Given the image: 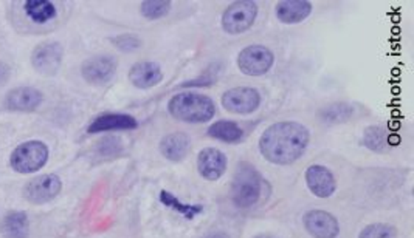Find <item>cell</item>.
I'll use <instances>...</instances> for the list:
<instances>
[{
	"label": "cell",
	"instance_id": "4fadbf2b",
	"mask_svg": "<svg viewBox=\"0 0 414 238\" xmlns=\"http://www.w3.org/2000/svg\"><path fill=\"white\" fill-rule=\"evenodd\" d=\"M197 170L202 178L216 181L227 170V156L217 149L206 147L197 156Z\"/></svg>",
	"mask_w": 414,
	"mask_h": 238
},
{
	"label": "cell",
	"instance_id": "30bf717a",
	"mask_svg": "<svg viewBox=\"0 0 414 238\" xmlns=\"http://www.w3.org/2000/svg\"><path fill=\"white\" fill-rule=\"evenodd\" d=\"M62 183L56 175H42L25 186L24 197L33 204H44L59 195Z\"/></svg>",
	"mask_w": 414,
	"mask_h": 238
},
{
	"label": "cell",
	"instance_id": "2e32d148",
	"mask_svg": "<svg viewBox=\"0 0 414 238\" xmlns=\"http://www.w3.org/2000/svg\"><path fill=\"white\" fill-rule=\"evenodd\" d=\"M138 127V122L132 114L126 113H104L92 122L89 126V133H101L110 132V130H135Z\"/></svg>",
	"mask_w": 414,
	"mask_h": 238
},
{
	"label": "cell",
	"instance_id": "d6986e66",
	"mask_svg": "<svg viewBox=\"0 0 414 238\" xmlns=\"http://www.w3.org/2000/svg\"><path fill=\"white\" fill-rule=\"evenodd\" d=\"M0 232L5 238H28L30 220L25 212L13 211L5 215L2 225H0Z\"/></svg>",
	"mask_w": 414,
	"mask_h": 238
},
{
	"label": "cell",
	"instance_id": "603a6c76",
	"mask_svg": "<svg viewBox=\"0 0 414 238\" xmlns=\"http://www.w3.org/2000/svg\"><path fill=\"white\" fill-rule=\"evenodd\" d=\"M160 201L165 206L174 209L176 212H178L180 215H183L185 218H194L196 215L201 214L204 211L202 206H192V204H183L180 200H177L173 193H169L166 191H163L160 193Z\"/></svg>",
	"mask_w": 414,
	"mask_h": 238
},
{
	"label": "cell",
	"instance_id": "44dd1931",
	"mask_svg": "<svg viewBox=\"0 0 414 238\" xmlns=\"http://www.w3.org/2000/svg\"><path fill=\"white\" fill-rule=\"evenodd\" d=\"M354 117V107L348 103H334L320 112V118L327 126L343 124Z\"/></svg>",
	"mask_w": 414,
	"mask_h": 238
},
{
	"label": "cell",
	"instance_id": "f1b7e54d",
	"mask_svg": "<svg viewBox=\"0 0 414 238\" xmlns=\"http://www.w3.org/2000/svg\"><path fill=\"white\" fill-rule=\"evenodd\" d=\"M210 238H230V237H228L227 234H222V232H219V234H214V235H211Z\"/></svg>",
	"mask_w": 414,
	"mask_h": 238
},
{
	"label": "cell",
	"instance_id": "52a82bcc",
	"mask_svg": "<svg viewBox=\"0 0 414 238\" xmlns=\"http://www.w3.org/2000/svg\"><path fill=\"white\" fill-rule=\"evenodd\" d=\"M222 105L230 113L250 114L258 110L261 105V95L253 87H236V89L224 93Z\"/></svg>",
	"mask_w": 414,
	"mask_h": 238
},
{
	"label": "cell",
	"instance_id": "ac0fdd59",
	"mask_svg": "<svg viewBox=\"0 0 414 238\" xmlns=\"http://www.w3.org/2000/svg\"><path fill=\"white\" fill-rule=\"evenodd\" d=\"M191 147L190 136L183 132L171 133L160 142V154L166 158V160L178 163L187 158L188 151Z\"/></svg>",
	"mask_w": 414,
	"mask_h": 238
},
{
	"label": "cell",
	"instance_id": "3957f363",
	"mask_svg": "<svg viewBox=\"0 0 414 238\" xmlns=\"http://www.w3.org/2000/svg\"><path fill=\"white\" fill-rule=\"evenodd\" d=\"M264 189L261 173L250 163H241L234 172L231 183V198L241 209L252 207L258 203Z\"/></svg>",
	"mask_w": 414,
	"mask_h": 238
},
{
	"label": "cell",
	"instance_id": "d4e9b609",
	"mask_svg": "<svg viewBox=\"0 0 414 238\" xmlns=\"http://www.w3.org/2000/svg\"><path fill=\"white\" fill-rule=\"evenodd\" d=\"M363 142H365V146L369 150L382 151L388 144L387 132L379 126H371L365 130V133H363Z\"/></svg>",
	"mask_w": 414,
	"mask_h": 238
},
{
	"label": "cell",
	"instance_id": "9a60e30c",
	"mask_svg": "<svg viewBox=\"0 0 414 238\" xmlns=\"http://www.w3.org/2000/svg\"><path fill=\"white\" fill-rule=\"evenodd\" d=\"M129 81L140 90H148L163 81V71L155 62H138L129 71Z\"/></svg>",
	"mask_w": 414,
	"mask_h": 238
},
{
	"label": "cell",
	"instance_id": "8fae6325",
	"mask_svg": "<svg viewBox=\"0 0 414 238\" xmlns=\"http://www.w3.org/2000/svg\"><path fill=\"white\" fill-rule=\"evenodd\" d=\"M304 228L313 238H337L340 225L335 216L326 211H310L304 215Z\"/></svg>",
	"mask_w": 414,
	"mask_h": 238
},
{
	"label": "cell",
	"instance_id": "7c38bea8",
	"mask_svg": "<svg viewBox=\"0 0 414 238\" xmlns=\"http://www.w3.org/2000/svg\"><path fill=\"white\" fill-rule=\"evenodd\" d=\"M306 183L309 191L318 198H329L337 191L334 173L324 165H310L306 170Z\"/></svg>",
	"mask_w": 414,
	"mask_h": 238
},
{
	"label": "cell",
	"instance_id": "484cf974",
	"mask_svg": "<svg viewBox=\"0 0 414 238\" xmlns=\"http://www.w3.org/2000/svg\"><path fill=\"white\" fill-rule=\"evenodd\" d=\"M359 238H397V230L387 223H377L363 229Z\"/></svg>",
	"mask_w": 414,
	"mask_h": 238
},
{
	"label": "cell",
	"instance_id": "277c9868",
	"mask_svg": "<svg viewBox=\"0 0 414 238\" xmlns=\"http://www.w3.org/2000/svg\"><path fill=\"white\" fill-rule=\"evenodd\" d=\"M48 160V147L41 141L20 144L11 154L10 164L19 173H34L44 168Z\"/></svg>",
	"mask_w": 414,
	"mask_h": 238
},
{
	"label": "cell",
	"instance_id": "f546056e",
	"mask_svg": "<svg viewBox=\"0 0 414 238\" xmlns=\"http://www.w3.org/2000/svg\"><path fill=\"white\" fill-rule=\"evenodd\" d=\"M256 238H273V237H267V235H259V237H256Z\"/></svg>",
	"mask_w": 414,
	"mask_h": 238
},
{
	"label": "cell",
	"instance_id": "5b68a950",
	"mask_svg": "<svg viewBox=\"0 0 414 238\" xmlns=\"http://www.w3.org/2000/svg\"><path fill=\"white\" fill-rule=\"evenodd\" d=\"M258 17V5L252 0L231 3L222 14V28L228 34L248 31Z\"/></svg>",
	"mask_w": 414,
	"mask_h": 238
},
{
	"label": "cell",
	"instance_id": "e0dca14e",
	"mask_svg": "<svg viewBox=\"0 0 414 238\" xmlns=\"http://www.w3.org/2000/svg\"><path fill=\"white\" fill-rule=\"evenodd\" d=\"M278 20L283 24H301L310 16L312 3L309 0H283L275 8Z\"/></svg>",
	"mask_w": 414,
	"mask_h": 238
},
{
	"label": "cell",
	"instance_id": "83f0119b",
	"mask_svg": "<svg viewBox=\"0 0 414 238\" xmlns=\"http://www.w3.org/2000/svg\"><path fill=\"white\" fill-rule=\"evenodd\" d=\"M10 75H11L10 65L5 62H0V87H3L10 81Z\"/></svg>",
	"mask_w": 414,
	"mask_h": 238
},
{
	"label": "cell",
	"instance_id": "8992f818",
	"mask_svg": "<svg viewBox=\"0 0 414 238\" xmlns=\"http://www.w3.org/2000/svg\"><path fill=\"white\" fill-rule=\"evenodd\" d=\"M275 56L267 47L250 45L238 56V67L247 76H262L273 67Z\"/></svg>",
	"mask_w": 414,
	"mask_h": 238
},
{
	"label": "cell",
	"instance_id": "9c48e42d",
	"mask_svg": "<svg viewBox=\"0 0 414 238\" xmlns=\"http://www.w3.org/2000/svg\"><path fill=\"white\" fill-rule=\"evenodd\" d=\"M117 61L112 56L99 54L83 62L81 75L92 85H104L115 76Z\"/></svg>",
	"mask_w": 414,
	"mask_h": 238
},
{
	"label": "cell",
	"instance_id": "ffe728a7",
	"mask_svg": "<svg viewBox=\"0 0 414 238\" xmlns=\"http://www.w3.org/2000/svg\"><path fill=\"white\" fill-rule=\"evenodd\" d=\"M208 135L214 140L234 144L244 138V130L233 121H217L214 122L213 126H210Z\"/></svg>",
	"mask_w": 414,
	"mask_h": 238
},
{
	"label": "cell",
	"instance_id": "cb8c5ba5",
	"mask_svg": "<svg viewBox=\"0 0 414 238\" xmlns=\"http://www.w3.org/2000/svg\"><path fill=\"white\" fill-rule=\"evenodd\" d=\"M171 3L173 2H169V0H145V2H141L140 13L143 17L149 20L162 19L171 11Z\"/></svg>",
	"mask_w": 414,
	"mask_h": 238
},
{
	"label": "cell",
	"instance_id": "ba28073f",
	"mask_svg": "<svg viewBox=\"0 0 414 238\" xmlns=\"http://www.w3.org/2000/svg\"><path fill=\"white\" fill-rule=\"evenodd\" d=\"M64 48L58 42H45L33 50L31 64L33 68L41 75L53 76L58 73L62 64Z\"/></svg>",
	"mask_w": 414,
	"mask_h": 238
},
{
	"label": "cell",
	"instance_id": "4316f807",
	"mask_svg": "<svg viewBox=\"0 0 414 238\" xmlns=\"http://www.w3.org/2000/svg\"><path fill=\"white\" fill-rule=\"evenodd\" d=\"M110 40L113 43V47H117L120 52L123 53L137 52L143 45V42L137 34H120L117 38H112Z\"/></svg>",
	"mask_w": 414,
	"mask_h": 238
},
{
	"label": "cell",
	"instance_id": "7402d4cb",
	"mask_svg": "<svg viewBox=\"0 0 414 238\" xmlns=\"http://www.w3.org/2000/svg\"><path fill=\"white\" fill-rule=\"evenodd\" d=\"M24 10L27 16L36 24H45L56 17L55 5L48 0H27Z\"/></svg>",
	"mask_w": 414,
	"mask_h": 238
},
{
	"label": "cell",
	"instance_id": "5bb4252c",
	"mask_svg": "<svg viewBox=\"0 0 414 238\" xmlns=\"http://www.w3.org/2000/svg\"><path fill=\"white\" fill-rule=\"evenodd\" d=\"M42 93L33 87H17L5 98V105L11 112H33L42 103Z\"/></svg>",
	"mask_w": 414,
	"mask_h": 238
},
{
	"label": "cell",
	"instance_id": "7a4b0ae2",
	"mask_svg": "<svg viewBox=\"0 0 414 238\" xmlns=\"http://www.w3.org/2000/svg\"><path fill=\"white\" fill-rule=\"evenodd\" d=\"M168 110L174 119L199 124V122H208L214 118L216 105L211 98L202 93L183 91L169 99Z\"/></svg>",
	"mask_w": 414,
	"mask_h": 238
},
{
	"label": "cell",
	"instance_id": "6da1fadb",
	"mask_svg": "<svg viewBox=\"0 0 414 238\" xmlns=\"http://www.w3.org/2000/svg\"><path fill=\"white\" fill-rule=\"evenodd\" d=\"M309 140V130L303 124L295 121H281L262 133L259 150L272 164L289 165L303 156Z\"/></svg>",
	"mask_w": 414,
	"mask_h": 238
}]
</instances>
